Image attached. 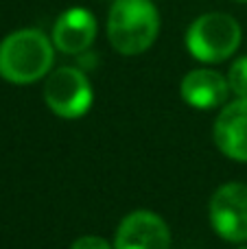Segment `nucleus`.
Listing matches in <instances>:
<instances>
[{"instance_id": "11", "label": "nucleus", "mask_w": 247, "mask_h": 249, "mask_svg": "<svg viewBox=\"0 0 247 249\" xmlns=\"http://www.w3.org/2000/svg\"><path fill=\"white\" fill-rule=\"evenodd\" d=\"M70 249H114L105 241L103 236H94V234H88V236H81L70 245Z\"/></svg>"}, {"instance_id": "2", "label": "nucleus", "mask_w": 247, "mask_h": 249, "mask_svg": "<svg viewBox=\"0 0 247 249\" xmlns=\"http://www.w3.org/2000/svg\"><path fill=\"white\" fill-rule=\"evenodd\" d=\"M160 13L153 0H114L107 13V39L121 55H142L156 44Z\"/></svg>"}, {"instance_id": "12", "label": "nucleus", "mask_w": 247, "mask_h": 249, "mask_svg": "<svg viewBox=\"0 0 247 249\" xmlns=\"http://www.w3.org/2000/svg\"><path fill=\"white\" fill-rule=\"evenodd\" d=\"M239 249H247V245H245V247H239Z\"/></svg>"}, {"instance_id": "9", "label": "nucleus", "mask_w": 247, "mask_h": 249, "mask_svg": "<svg viewBox=\"0 0 247 249\" xmlns=\"http://www.w3.org/2000/svg\"><path fill=\"white\" fill-rule=\"evenodd\" d=\"M182 99L186 105L195 109H214L221 107L228 101V79L221 72L210 68H197L186 72V77L182 79Z\"/></svg>"}, {"instance_id": "4", "label": "nucleus", "mask_w": 247, "mask_h": 249, "mask_svg": "<svg viewBox=\"0 0 247 249\" xmlns=\"http://www.w3.org/2000/svg\"><path fill=\"white\" fill-rule=\"evenodd\" d=\"M94 92L83 70L74 66H61L51 70L44 83V103L55 116L74 121L90 112Z\"/></svg>"}, {"instance_id": "8", "label": "nucleus", "mask_w": 247, "mask_h": 249, "mask_svg": "<svg viewBox=\"0 0 247 249\" xmlns=\"http://www.w3.org/2000/svg\"><path fill=\"white\" fill-rule=\"evenodd\" d=\"M212 136L226 158L247 162V99L232 101L219 112Z\"/></svg>"}, {"instance_id": "7", "label": "nucleus", "mask_w": 247, "mask_h": 249, "mask_svg": "<svg viewBox=\"0 0 247 249\" xmlns=\"http://www.w3.org/2000/svg\"><path fill=\"white\" fill-rule=\"evenodd\" d=\"M96 18L90 9L70 7L57 16L53 24V44L64 55H81L90 51V46L96 39Z\"/></svg>"}, {"instance_id": "5", "label": "nucleus", "mask_w": 247, "mask_h": 249, "mask_svg": "<svg viewBox=\"0 0 247 249\" xmlns=\"http://www.w3.org/2000/svg\"><path fill=\"white\" fill-rule=\"evenodd\" d=\"M210 225L228 243H247V186L230 181L210 199Z\"/></svg>"}, {"instance_id": "1", "label": "nucleus", "mask_w": 247, "mask_h": 249, "mask_svg": "<svg viewBox=\"0 0 247 249\" xmlns=\"http://www.w3.org/2000/svg\"><path fill=\"white\" fill-rule=\"evenodd\" d=\"M55 44L39 29H20L0 42V77L13 86H29L48 77Z\"/></svg>"}, {"instance_id": "6", "label": "nucleus", "mask_w": 247, "mask_h": 249, "mask_svg": "<svg viewBox=\"0 0 247 249\" xmlns=\"http://www.w3.org/2000/svg\"><path fill=\"white\" fill-rule=\"evenodd\" d=\"M114 249H171V230L156 212L134 210L118 223Z\"/></svg>"}, {"instance_id": "3", "label": "nucleus", "mask_w": 247, "mask_h": 249, "mask_svg": "<svg viewBox=\"0 0 247 249\" xmlns=\"http://www.w3.org/2000/svg\"><path fill=\"white\" fill-rule=\"evenodd\" d=\"M243 31L232 16L223 11L201 13L186 31V48L201 64H221L241 46Z\"/></svg>"}, {"instance_id": "10", "label": "nucleus", "mask_w": 247, "mask_h": 249, "mask_svg": "<svg viewBox=\"0 0 247 249\" xmlns=\"http://www.w3.org/2000/svg\"><path fill=\"white\" fill-rule=\"evenodd\" d=\"M228 86H230V92H234L239 99H247V55L239 57L230 66Z\"/></svg>"}]
</instances>
